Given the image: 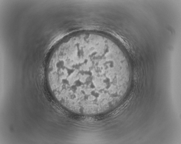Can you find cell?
Masks as SVG:
<instances>
[{
  "label": "cell",
  "mask_w": 181,
  "mask_h": 144,
  "mask_svg": "<svg viewBox=\"0 0 181 144\" xmlns=\"http://www.w3.org/2000/svg\"><path fill=\"white\" fill-rule=\"evenodd\" d=\"M92 54L84 58L82 52H68L50 63L47 73L56 98L72 105L97 102L104 98L102 67Z\"/></svg>",
  "instance_id": "6da1fadb"
}]
</instances>
